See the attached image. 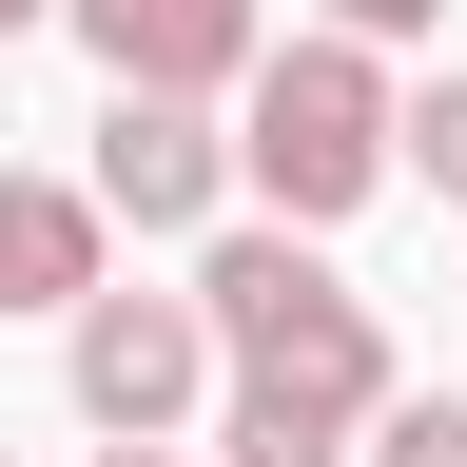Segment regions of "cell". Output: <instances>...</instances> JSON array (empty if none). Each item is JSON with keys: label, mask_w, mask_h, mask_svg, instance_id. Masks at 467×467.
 <instances>
[{"label": "cell", "mask_w": 467, "mask_h": 467, "mask_svg": "<svg viewBox=\"0 0 467 467\" xmlns=\"http://www.w3.org/2000/svg\"><path fill=\"white\" fill-rule=\"evenodd\" d=\"M195 331H214V370H234V409H214L234 467H350V429H370V389H389V312L292 214H214Z\"/></svg>", "instance_id": "6da1fadb"}, {"label": "cell", "mask_w": 467, "mask_h": 467, "mask_svg": "<svg viewBox=\"0 0 467 467\" xmlns=\"http://www.w3.org/2000/svg\"><path fill=\"white\" fill-rule=\"evenodd\" d=\"M234 195L292 214V234H350V214H370L389 195V39H350V20L254 39V78H234Z\"/></svg>", "instance_id": "7a4b0ae2"}, {"label": "cell", "mask_w": 467, "mask_h": 467, "mask_svg": "<svg viewBox=\"0 0 467 467\" xmlns=\"http://www.w3.org/2000/svg\"><path fill=\"white\" fill-rule=\"evenodd\" d=\"M58 370H78V429H175V409L214 389V331H195V292L78 273V292H58Z\"/></svg>", "instance_id": "3957f363"}, {"label": "cell", "mask_w": 467, "mask_h": 467, "mask_svg": "<svg viewBox=\"0 0 467 467\" xmlns=\"http://www.w3.org/2000/svg\"><path fill=\"white\" fill-rule=\"evenodd\" d=\"M78 195H98L117 234H214V214H234V137H214V98H137V78H117Z\"/></svg>", "instance_id": "277c9868"}, {"label": "cell", "mask_w": 467, "mask_h": 467, "mask_svg": "<svg viewBox=\"0 0 467 467\" xmlns=\"http://www.w3.org/2000/svg\"><path fill=\"white\" fill-rule=\"evenodd\" d=\"M58 20H78V58L137 78V98H234L254 39H273V0H58Z\"/></svg>", "instance_id": "5b68a950"}, {"label": "cell", "mask_w": 467, "mask_h": 467, "mask_svg": "<svg viewBox=\"0 0 467 467\" xmlns=\"http://www.w3.org/2000/svg\"><path fill=\"white\" fill-rule=\"evenodd\" d=\"M98 195H78V175H0V312H58V292H78L98 273Z\"/></svg>", "instance_id": "8992f818"}, {"label": "cell", "mask_w": 467, "mask_h": 467, "mask_svg": "<svg viewBox=\"0 0 467 467\" xmlns=\"http://www.w3.org/2000/svg\"><path fill=\"white\" fill-rule=\"evenodd\" d=\"M350 467H467V389H370V429H350Z\"/></svg>", "instance_id": "52a82bcc"}, {"label": "cell", "mask_w": 467, "mask_h": 467, "mask_svg": "<svg viewBox=\"0 0 467 467\" xmlns=\"http://www.w3.org/2000/svg\"><path fill=\"white\" fill-rule=\"evenodd\" d=\"M389 175H429V195L467 214V58H448L429 98H389Z\"/></svg>", "instance_id": "ba28073f"}, {"label": "cell", "mask_w": 467, "mask_h": 467, "mask_svg": "<svg viewBox=\"0 0 467 467\" xmlns=\"http://www.w3.org/2000/svg\"><path fill=\"white\" fill-rule=\"evenodd\" d=\"M312 20H350V39H448V0H312Z\"/></svg>", "instance_id": "9c48e42d"}, {"label": "cell", "mask_w": 467, "mask_h": 467, "mask_svg": "<svg viewBox=\"0 0 467 467\" xmlns=\"http://www.w3.org/2000/svg\"><path fill=\"white\" fill-rule=\"evenodd\" d=\"M78 467H195V448H175V429H98Z\"/></svg>", "instance_id": "30bf717a"}, {"label": "cell", "mask_w": 467, "mask_h": 467, "mask_svg": "<svg viewBox=\"0 0 467 467\" xmlns=\"http://www.w3.org/2000/svg\"><path fill=\"white\" fill-rule=\"evenodd\" d=\"M20 20H58V0H0V39H20Z\"/></svg>", "instance_id": "8fae6325"}]
</instances>
